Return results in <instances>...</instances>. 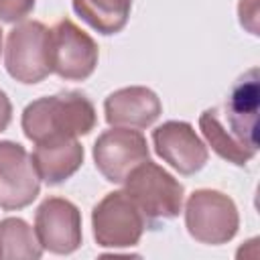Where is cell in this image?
Masks as SVG:
<instances>
[{
  "instance_id": "1",
  "label": "cell",
  "mask_w": 260,
  "mask_h": 260,
  "mask_svg": "<svg viewBox=\"0 0 260 260\" xmlns=\"http://www.w3.org/2000/svg\"><path fill=\"white\" fill-rule=\"evenodd\" d=\"M258 69L244 73L221 108H207L199 116V130L211 150L238 167L258 152Z\"/></svg>"
},
{
  "instance_id": "2",
  "label": "cell",
  "mask_w": 260,
  "mask_h": 260,
  "mask_svg": "<svg viewBox=\"0 0 260 260\" xmlns=\"http://www.w3.org/2000/svg\"><path fill=\"white\" fill-rule=\"evenodd\" d=\"M95 124L93 102L77 89L35 100L22 110L20 118L24 136L35 144L73 140L89 134Z\"/></svg>"
},
{
  "instance_id": "3",
  "label": "cell",
  "mask_w": 260,
  "mask_h": 260,
  "mask_svg": "<svg viewBox=\"0 0 260 260\" xmlns=\"http://www.w3.org/2000/svg\"><path fill=\"white\" fill-rule=\"evenodd\" d=\"M124 191L150 228H154L158 221L175 219L183 209V183L150 158L128 173L124 179Z\"/></svg>"
},
{
  "instance_id": "4",
  "label": "cell",
  "mask_w": 260,
  "mask_h": 260,
  "mask_svg": "<svg viewBox=\"0 0 260 260\" xmlns=\"http://www.w3.org/2000/svg\"><path fill=\"white\" fill-rule=\"evenodd\" d=\"M185 228L199 244L221 246L238 234L240 213L230 195L217 189H197L185 203Z\"/></svg>"
},
{
  "instance_id": "5",
  "label": "cell",
  "mask_w": 260,
  "mask_h": 260,
  "mask_svg": "<svg viewBox=\"0 0 260 260\" xmlns=\"http://www.w3.org/2000/svg\"><path fill=\"white\" fill-rule=\"evenodd\" d=\"M4 67L20 83H39L51 69V28L39 20H20L6 37Z\"/></svg>"
},
{
  "instance_id": "6",
  "label": "cell",
  "mask_w": 260,
  "mask_h": 260,
  "mask_svg": "<svg viewBox=\"0 0 260 260\" xmlns=\"http://www.w3.org/2000/svg\"><path fill=\"white\" fill-rule=\"evenodd\" d=\"M91 228L98 246L118 250L136 246L146 221L126 191H110L93 205Z\"/></svg>"
},
{
  "instance_id": "7",
  "label": "cell",
  "mask_w": 260,
  "mask_h": 260,
  "mask_svg": "<svg viewBox=\"0 0 260 260\" xmlns=\"http://www.w3.org/2000/svg\"><path fill=\"white\" fill-rule=\"evenodd\" d=\"M98 59V43L73 20L63 18L51 28V69L61 79H87L95 71Z\"/></svg>"
},
{
  "instance_id": "8",
  "label": "cell",
  "mask_w": 260,
  "mask_h": 260,
  "mask_svg": "<svg viewBox=\"0 0 260 260\" xmlns=\"http://www.w3.org/2000/svg\"><path fill=\"white\" fill-rule=\"evenodd\" d=\"M150 158V148L144 134L136 128L112 126L93 142L95 169L110 183H124L128 173Z\"/></svg>"
},
{
  "instance_id": "9",
  "label": "cell",
  "mask_w": 260,
  "mask_h": 260,
  "mask_svg": "<svg viewBox=\"0 0 260 260\" xmlns=\"http://www.w3.org/2000/svg\"><path fill=\"white\" fill-rule=\"evenodd\" d=\"M35 234L43 250L71 254L81 246V211L65 197H47L35 211Z\"/></svg>"
},
{
  "instance_id": "10",
  "label": "cell",
  "mask_w": 260,
  "mask_h": 260,
  "mask_svg": "<svg viewBox=\"0 0 260 260\" xmlns=\"http://www.w3.org/2000/svg\"><path fill=\"white\" fill-rule=\"evenodd\" d=\"M41 191V179L26 148L0 140V207L6 211L28 207Z\"/></svg>"
},
{
  "instance_id": "11",
  "label": "cell",
  "mask_w": 260,
  "mask_h": 260,
  "mask_svg": "<svg viewBox=\"0 0 260 260\" xmlns=\"http://www.w3.org/2000/svg\"><path fill=\"white\" fill-rule=\"evenodd\" d=\"M152 144L154 152L185 177L199 173L209 158L207 144L185 120H169L156 126L152 130Z\"/></svg>"
},
{
  "instance_id": "12",
  "label": "cell",
  "mask_w": 260,
  "mask_h": 260,
  "mask_svg": "<svg viewBox=\"0 0 260 260\" xmlns=\"http://www.w3.org/2000/svg\"><path fill=\"white\" fill-rule=\"evenodd\" d=\"M104 114L110 126L142 130L160 118L162 104L150 87L130 85L112 91L104 100Z\"/></svg>"
},
{
  "instance_id": "13",
  "label": "cell",
  "mask_w": 260,
  "mask_h": 260,
  "mask_svg": "<svg viewBox=\"0 0 260 260\" xmlns=\"http://www.w3.org/2000/svg\"><path fill=\"white\" fill-rule=\"evenodd\" d=\"M83 146L77 138L37 144L30 158L41 181L47 185H61L71 179L83 165Z\"/></svg>"
},
{
  "instance_id": "14",
  "label": "cell",
  "mask_w": 260,
  "mask_h": 260,
  "mask_svg": "<svg viewBox=\"0 0 260 260\" xmlns=\"http://www.w3.org/2000/svg\"><path fill=\"white\" fill-rule=\"evenodd\" d=\"M75 14L100 35L120 32L132 10V0H71Z\"/></svg>"
},
{
  "instance_id": "15",
  "label": "cell",
  "mask_w": 260,
  "mask_h": 260,
  "mask_svg": "<svg viewBox=\"0 0 260 260\" xmlns=\"http://www.w3.org/2000/svg\"><path fill=\"white\" fill-rule=\"evenodd\" d=\"M43 246L22 217L0 219V260H39Z\"/></svg>"
},
{
  "instance_id": "16",
  "label": "cell",
  "mask_w": 260,
  "mask_h": 260,
  "mask_svg": "<svg viewBox=\"0 0 260 260\" xmlns=\"http://www.w3.org/2000/svg\"><path fill=\"white\" fill-rule=\"evenodd\" d=\"M35 8V0H0V20L20 22Z\"/></svg>"
},
{
  "instance_id": "17",
  "label": "cell",
  "mask_w": 260,
  "mask_h": 260,
  "mask_svg": "<svg viewBox=\"0 0 260 260\" xmlns=\"http://www.w3.org/2000/svg\"><path fill=\"white\" fill-rule=\"evenodd\" d=\"M240 24L252 35H258V0H240L238 4Z\"/></svg>"
},
{
  "instance_id": "18",
  "label": "cell",
  "mask_w": 260,
  "mask_h": 260,
  "mask_svg": "<svg viewBox=\"0 0 260 260\" xmlns=\"http://www.w3.org/2000/svg\"><path fill=\"white\" fill-rule=\"evenodd\" d=\"M10 120H12V104L6 95V91L0 89V132H4L8 128Z\"/></svg>"
},
{
  "instance_id": "19",
  "label": "cell",
  "mask_w": 260,
  "mask_h": 260,
  "mask_svg": "<svg viewBox=\"0 0 260 260\" xmlns=\"http://www.w3.org/2000/svg\"><path fill=\"white\" fill-rule=\"evenodd\" d=\"M0 53H2V28H0Z\"/></svg>"
}]
</instances>
